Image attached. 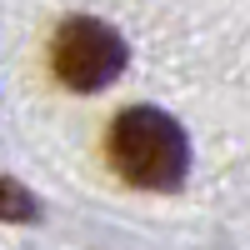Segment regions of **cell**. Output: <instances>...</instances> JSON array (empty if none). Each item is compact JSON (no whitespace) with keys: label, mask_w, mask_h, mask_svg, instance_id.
I'll return each mask as SVG.
<instances>
[{"label":"cell","mask_w":250,"mask_h":250,"mask_svg":"<svg viewBox=\"0 0 250 250\" xmlns=\"http://www.w3.org/2000/svg\"><path fill=\"white\" fill-rule=\"evenodd\" d=\"M0 215H10V220H30V215H35V200L20 190V185L0 180Z\"/></svg>","instance_id":"obj_3"},{"label":"cell","mask_w":250,"mask_h":250,"mask_svg":"<svg viewBox=\"0 0 250 250\" xmlns=\"http://www.w3.org/2000/svg\"><path fill=\"white\" fill-rule=\"evenodd\" d=\"M50 65H55L60 85H70L80 95L105 90L125 70V40H120V30H110L105 20H95V15H70L65 25L55 30Z\"/></svg>","instance_id":"obj_2"},{"label":"cell","mask_w":250,"mask_h":250,"mask_svg":"<svg viewBox=\"0 0 250 250\" xmlns=\"http://www.w3.org/2000/svg\"><path fill=\"white\" fill-rule=\"evenodd\" d=\"M110 165L140 190H175L190 170V140L155 105H130L110 125Z\"/></svg>","instance_id":"obj_1"}]
</instances>
